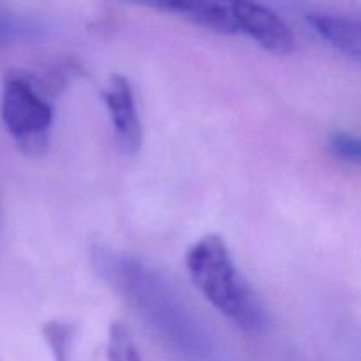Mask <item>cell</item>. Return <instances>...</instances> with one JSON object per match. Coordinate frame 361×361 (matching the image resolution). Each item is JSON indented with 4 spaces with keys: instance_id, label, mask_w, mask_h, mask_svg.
Returning a JSON list of instances; mask_svg holds the SVG:
<instances>
[{
    "instance_id": "5",
    "label": "cell",
    "mask_w": 361,
    "mask_h": 361,
    "mask_svg": "<svg viewBox=\"0 0 361 361\" xmlns=\"http://www.w3.org/2000/svg\"><path fill=\"white\" fill-rule=\"evenodd\" d=\"M307 21L328 44L361 63V18L317 13Z\"/></svg>"
},
{
    "instance_id": "10",
    "label": "cell",
    "mask_w": 361,
    "mask_h": 361,
    "mask_svg": "<svg viewBox=\"0 0 361 361\" xmlns=\"http://www.w3.org/2000/svg\"><path fill=\"white\" fill-rule=\"evenodd\" d=\"M120 2L134 4V6H143V7H148V9L162 11V13H173L180 16V13H182L187 0H120Z\"/></svg>"
},
{
    "instance_id": "9",
    "label": "cell",
    "mask_w": 361,
    "mask_h": 361,
    "mask_svg": "<svg viewBox=\"0 0 361 361\" xmlns=\"http://www.w3.org/2000/svg\"><path fill=\"white\" fill-rule=\"evenodd\" d=\"M32 30H34V25L30 21L0 4V42L14 41V39L32 34Z\"/></svg>"
},
{
    "instance_id": "4",
    "label": "cell",
    "mask_w": 361,
    "mask_h": 361,
    "mask_svg": "<svg viewBox=\"0 0 361 361\" xmlns=\"http://www.w3.org/2000/svg\"><path fill=\"white\" fill-rule=\"evenodd\" d=\"M102 99L111 116L113 130H115L116 147L123 154H136L141 148V130L140 116L134 102V92L129 80L120 74H113L108 87L102 92Z\"/></svg>"
},
{
    "instance_id": "3",
    "label": "cell",
    "mask_w": 361,
    "mask_h": 361,
    "mask_svg": "<svg viewBox=\"0 0 361 361\" xmlns=\"http://www.w3.org/2000/svg\"><path fill=\"white\" fill-rule=\"evenodd\" d=\"M49 101L28 73L13 71L7 74L0 97V116L18 150L28 157H39L48 150L53 123Z\"/></svg>"
},
{
    "instance_id": "1",
    "label": "cell",
    "mask_w": 361,
    "mask_h": 361,
    "mask_svg": "<svg viewBox=\"0 0 361 361\" xmlns=\"http://www.w3.org/2000/svg\"><path fill=\"white\" fill-rule=\"evenodd\" d=\"M185 264L192 284L236 328L256 334L267 326L263 303L240 274L221 236L197 240L187 252Z\"/></svg>"
},
{
    "instance_id": "2",
    "label": "cell",
    "mask_w": 361,
    "mask_h": 361,
    "mask_svg": "<svg viewBox=\"0 0 361 361\" xmlns=\"http://www.w3.org/2000/svg\"><path fill=\"white\" fill-rule=\"evenodd\" d=\"M180 16L219 34L245 35L274 55H289L296 46L289 25L256 0H187Z\"/></svg>"
},
{
    "instance_id": "8",
    "label": "cell",
    "mask_w": 361,
    "mask_h": 361,
    "mask_svg": "<svg viewBox=\"0 0 361 361\" xmlns=\"http://www.w3.org/2000/svg\"><path fill=\"white\" fill-rule=\"evenodd\" d=\"M328 148L341 161L361 164V137L349 133H334L328 137Z\"/></svg>"
},
{
    "instance_id": "6",
    "label": "cell",
    "mask_w": 361,
    "mask_h": 361,
    "mask_svg": "<svg viewBox=\"0 0 361 361\" xmlns=\"http://www.w3.org/2000/svg\"><path fill=\"white\" fill-rule=\"evenodd\" d=\"M76 330V324L67 321H49L42 326V337L53 361H71Z\"/></svg>"
},
{
    "instance_id": "7",
    "label": "cell",
    "mask_w": 361,
    "mask_h": 361,
    "mask_svg": "<svg viewBox=\"0 0 361 361\" xmlns=\"http://www.w3.org/2000/svg\"><path fill=\"white\" fill-rule=\"evenodd\" d=\"M106 360L108 361H145L133 334L122 321L111 323L106 344Z\"/></svg>"
}]
</instances>
